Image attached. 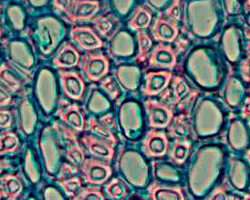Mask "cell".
Masks as SVG:
<instances>
[{
    "label": "cell",
    "instance_id": "obj_21",
    "mask_svg": "<svg viewBox=\"0 0 250 200\" xmlns=\"http://www.w3.org/2000/svg\"><path fill=\"white\" fill-rule=\"evenodd\" d=\"M152 18L153 15L150 9L145 6H139L134 9L128 21V27L134 31L145 30L151 25Z\"/></svg>",
    "mask_w": 250,
    "mask_h": 200
},
{
    "label": "cell",
    "instance_id": "obj_27",
    "mask_svg": "<svg viewBox=\"0 0 250 200\" xmlns=\"http://www.w3.org/2000/svg\"><path fill=\"white\" fill-rule=\"evenodd\" d=\"M68 142L69 144L66 150V159H68L71 165L80 168L86 159L83 148L78 143L77 139L70 140Z\"/></svg>",
    "mask_w": 250,
    "mask_h": 200
},
{
    "label": "cell",
    "instance_id": "obj_13",
    "mask_svg": "<svg viewBox=\"0 0 250 200\" xmlns=\"http://www.w3.org/2000/svg\"><path fill=\"white\" fill-rule=\"evenodd\" d=\"M81 52L71 41H65L57 50L52 59L53 66L59 69H70L80 65Z\"/></svg>",
    "mask_w": 250,
    "mask_h": 200
},
{
    "label": "cell",
    "instance_id": "obj_26",
    "mask_svg": "<svg viewBox=\"0 0 250 200\" xmlns=\"http://www.w3.org/2000/svg\"><path fill=\"white\" fill-rule=\"evenodd\" d=\"M36 124V114L31 105L28 100L23 99L21 104V126L22 129L26 134H30L33 131Z\"/></svg>",
    "mask_w": 250,
    "mask_h": 200
},
{
    "label": "cell",
    "instance_id": "obj_41",
    "mask_svg": "<svg viewBox=\"0 0 250 200\" xmlns=\"http://www.w3.org/2000/svg\"><path fill=\"white\" fill-rule=\"evenodd\" d=\"M180 13V0H174V4L167 9V14L169 18L174 20L179 19Z\"/></svg>",
    "mask_w": 250,
    "mask_h": 200
},
{
    "label": "cell",
    "instance_id": "obj_37",
    "mask_svg": "<svg viewBox=\"0 0 250 200\" xmlns=\"http://www.w3.org/2000/svg\"><path fill=\"white\" fill-rule=\"evenodd\" d=\"M14 124L13 112L9 109H0V130L8 129Z\"/></svg>",
    "mask_w": 250,
    "mask_h": 200
},
{
    "label": "cell",
    "instance_id": "obj_9",
    "mask_svg": "<svg viewBox=\"0 0 250 200\" xmlns=\"http://www.w3.org/2000/svg\"><path fill=\"white\" fill-rule=\"evenodd\" d=\"M70 38L84 51L102 49L105 43L96 30L89 26H74L70 28Z\"/></svg>",
    "mask_w": 250,
    "mask_h": 200
},
{
    "label": "cell",
    "instance_id": "obj_18",
    "mask_svg": "<svg viewBox=\"0 0 250 200\" xmlns=\"http://www.w3.org/2000/svg\"><path fill=\"white\" fill-rule=\"evenodd\" d=\"M148 198L154 200H185L180 186H169L162 184H153L149 186Z\"/></svg>",
    "mask_w": 250,
    "mask_h": 200
},
{
    "label": "cell",
    "instance_id": "obj_30",
    "mask_svg": "<svg viewBox=\"0 0 250 200\" xmlns=\"http://www.w3.org/2000/svg\"><path fill=\"white\" fill-rule=\"evenodd\" d=\"M137 42L139 46V54L136 56V59L142 62L146 59L147 53L152 49L153 42L148 34L143 30L137 31Z\"/></svg>",
    "mask_w": 250,
    "mask_h": 200
},
{
    "label": "cell",
    "instance_id": "obj_46",
    "mask_svg": "<svg viewBox=\"0 0 250 200\" xmlns=\"http://www.w3.org/2000/svg\"><path fill=\"white\" fill-rule=\"evenodd\" d=\"M247 55H248V62L250 63V39H249V44L247 48Z\"/></svg>",
    "mask_w": 250,
    "mask_h": 200
},
{
    "label": "cell",
    "instance_id": "obj_19",
    "mask_svg": "<svg viewBox=\"0 0 250 200\" xmlns=\"http://www.w3.org/2000/svg\"><path fill=\"white\" fill-rule=\"evenodd\" d=\"M0 187L7 200L18 199L23 191V184L21 178L17 174H7L0 177Z\"/></svg>",
    "mask_w": 250,
    "mask_h": 200
},
{
    "label": "cell",
    "instance_id": "obj_23",
    "mask_svg": "<svg viewBox=\"0 0 250 200\" xmlns=\"http://www.w3.org/2000/svg\"><path fill=\"white\" fill-rule=\"evenodd\" d=\"M21 147V141L18 135L11 130L0 133V155H7L18 151Z\"/></svg>",
    "mask_w": 250,
    "mask_h": 200
},
{
    "label": "cell",
    "instance_id": "obj_36",
    "mask_svg": "<svg viewBox=\"0 0 250 200\" xmlns=\"http://www.w3.org/2000/svg\"><path fill=\"white\" fill-rule=\"evenodd\" d=\"M7 14L10 18V20L13 24L15 29H21L23 28L24 16L21 8L18 7H12L7 9Z\"/></svg>",
    "mask_w": 250,
    "mask_h": 200
},
{
    "label": "cell",
    "instance_id": "obj_28",
    "mask_svg": "<svg viewBox=\"0 0 250 200\" xmlns=\"http://www.w3.org/2000/svg\"><path fill=\"white\" fill-rule=\"evenodd\" d=\"M60 186L64 190L65 194L68 198L71 200H75L77 195L80 192V190L83 187L82 179L78 176H72L68 179L58 181Z\"/></svg>",
    "mask_w": 250,
    "mask_h": 200
},
{
    "label": "cell",
    "instance_id": "obj_6",
    "mask_svg": "<svg viewBox=\"0 0 250 200\" xmlns=\"http://www.w3.org/2000/svg\"><path fill=\"white\" fill-rule=\"evenodd\" d=\"M148 123L152 128H166L171 124L174 113L169 105L159 100L149 98L145 102Z\"/></svg>",
    "mask_w": 250,
    "mask_h": 200
},
{
    "label": "cell",
    "instance_id": "obj_22",
    "mask_svg": "<svg viewBox=\"0 0 250 200\" xmlns=\"http://www.w3.org/2000/svg\"><path fill=\"white\" fill-rule=\"evenodd\" d=\"M12 61L23 69H27L33 63L32 55L28 53V49L21 42H13L10 47Z\"/></svg>",
    "mask_w": 250,
    "mask_h": 200
},
{
    "label": "cell",
    "instance_id": "obj_44",
    "mask_svg": "<svg viewBox=\"0 0 250 200\" xmlns=\"http://www.w3.org/2000/svg\"><path fill=\"white\" fill-rule=\"evenodd\" d=\"M12 166L10 165V163L5 160V159H1V155H0V175L2 172L6 169H10Z\"/></svg>",
    "mask_w": 250,
    "mask_h": 200
},
{
    "label": "cell",
    "instance_id": "obj_1",
    "mask_svg": "<svg viewBox=\"0 0 250 200\" xmlns=\"http://www.w3.org/2000/svg\"><path fill=\"white\" fill-rule=\"evenodd\" d=\"M63 36L65 29L62 24L52 17H45L37 22L31 39L42 55H47L55 50Z\"/></svg>",
    "mask_w": 250,
    "mask_h": 200
},
{
    "label": "cell",
    "instance_id": "obj_53",
    "mask_svg": "<svg viewBox=\"0 0 250 200\" xmlns=\"http://www.w3.org/2000/svg\"></svg>",
    "mask_w": 250,
    "mask_h": 200
},
{
    "label": "cell",
    "instance_id": "obj_32",
    "mask_svg": "<svg viewBox=\"0 0 250 200\" xmlns=\"http://www.w3.org/2000/svg\"><path fill=\"white\" fill-rule=\"evenodd\" d=\"M173 90H174V97L172 103L174 106H176L180 103L184 99V97L187 96L189 91V87L186 81L180 76H174L173 77Z\"/></svg>",
    "mask_w": 250,
    "mask_h": 200
},
{
    "label": "cell",
    "instance_id": "obj_20",
    "mask_svg": "<svg viewBox=\"0 0 250 200\" xmlns=\"http://www.w3.org/2000/svg\"><path fill=\"white\" fill-rule=\"evenodd\" d=\"M191 147L192 142L187 140L186 138L175 139L172 144V148L169 154L170 161L174 165H183L188 159L191 151Z\"/></svg>",
    "mask_w": 250,
    "mask_h": 200
},
{
    "label": "cell",
    "instance_id": "obj_14",
    "mask_svg": "<svg viewBox=\"0 0 250 200\" xmlns=\"http://www.w3.org/2000/svg\"><path fill=\"white\" fill-rule=\"evenodd\" d=\"M174 75L169 71H157L146 73V83L142 90L143 95L146 97H153L159 95L167 89L173 79Z\"/></svg>",
    "mask_w": 250,
    "mask_h": 200
},
{
    "label": "cell",
    "instance_id": "obj_40",
    "mask_svg": "<svg viewBox=\"0 0 250 200\" xmlns=\"http://www.w3.org/2000/svg\"><path fill=\"white\" fill-rule=\"evenodd\" d=\"M72 0H53V8L56 11L66 14L69 10Z\"/></svg>",
    "mask_w": 250,
    "mask_h": 200
},
{
    "label": "cell",
    "instance_id": "obj_35",
    "mask_svg": "<svg viewBox=\"0 0 250 200\" xmlns=\"http://www.w3.org/2000/svg\"><path fill=\"white\" fill-rule=\"evenodd\" d=\"M88 106L90 111L99 113L109 108V102L105 100L104 97H103L98 91H94V93L92 94V97H90Z\"/></svg>",
    "mask_w": 250,
    "mask_h": 200
},
{
    "label": "cell",
    "instance_id": "obj_16",
    "mask_svg": "<svg viewBox=\"0 0 250 200\" xmlns=\"http://www.w3.org/2000/svg\"><path fill=\"white\" fill-rule=\"evenodd\" d=\"M90 21L98 33L109 40H111L117 34L121 27L120 20L109 10L95 16Z\"/></svg>",
    "mask_w": 250,
    "mask_h": 200
},
{
    "label": "cell",
    "instance_id": "obj_47",
    "mask_svg": "<svg viewBox=\"0 0 250 200\" xmlns=\"http://www.w3.org/2000/svg\"><path fill=\"white\" fill-rule=\"evenodd\" d=\"M245 9H246V11H250V0H246Z\"/></svg>",
    "mask_w": 250,
    "mask_h": 200
},
{
    "label": "cell",
    "instance_id": "obj_8",
    "mask_svg": "<svg viewBox=\"0 0 250 200\" xmlns=\"http://www.w3.org/2000/svg\"><path fill=\"white\" fill-rule=\"evenodd\" d=\"M82 142L91 156L97 159L111 162L114 155L116 143L111 140L100 138L94 134H84Z\"/></svg>",
    "mask_w": 250,
    "mask_h": 200
},
{
    "label": "cell",
    "instance_id": "obj_51",
    "mask_svg": "<svg viewBox=\"0 0 250 200\" xmlns=\"http://www.w3.org/2000/svg\"><path fill=\"white\" fill-rule=\"evenodd\" d=\"M248 124H249V127H250V117H249V121H248Z\"/></svg>",
    "mask_w": 250,
    "mask_h": 200
},
{
    "label": "cell",
    "instance_id": "obj_17",
    "mask_svg": "<svg viewBox=\"0 0 250 200\" xmlns=\"http://www.w3.org/2000/svg\"><path fill=\"white\" fill-rule=\"evenodd\" d=\"M151 32L154 39L170 43L174 41L178 36V26L174 19L159 16L155 18Z\"/></svg>",
    "mask_w": 250,
    "mask_h": 200
},
{
    "label": "cell",
    "instance_id": "obj_39",
    "mask_svg": "<svg viewBox=\"0 0 250 200\" xmlns=\"http://www.w3.org/2000/svg\"><path fill=\"white\" fill-rule=\"evenodd\" d=\"M13 103L14 100L12 98L11 93L0 84V107L8 106Z\"/></svg>",
    "mask_w": 250,
    "mask_h": 200
},
{
    "label": "cell",
    "instance_id": "obj_48",
    "mask_svg": "<svg viewBox=\"0 0 250 200\" xmlns=\"http://www.w3.org/2000/svg\"><path fill=\"white\" fill-rule=\"evenodd\" d=\"M246 159L248 160V162H249L250 166V149L249 151L247 152V154H246Z\"/></svg>",
    "mask_w": 250,
    "mask_h": 200
},
{
    "label": "cell",
    "instance_id": "obj_5",
    "mask_svg": "<svg viewBox=\"0 0 250 200\" xmlns=\"http://www.w3.org/2000/svg\"><path fill=\"white\" fill-rule=\"evenodd\" d=\"M59 105L56 115L62 122L77 134L84 131L86 127V119L83 109L79 105L70 103L64 99H61Z\"/></svg>",
    "mask_w": 250,
    "mask_h": 200
},
{
    "label": "cell",
    "instance_id": "obj_31",
    "mask_svg": "<svg viewBox=\"0 0 250 200\" xmlns=\"http://www.w3.org/2000/svg\"><path fill=\"white\" fill-rule=\"evenodd\" d=\"M105 200V196L102 191L101 186H99L98 185L83 186L79 194L77 195L75 200Z\"/></svg>",
    "mask_w": 250,
    "mask_h": 200
},
{
    "label": "cell",
    "instance_id": "obj_2",
    "mask_svg": "<svg viewBox=\"0 0 250 200\" xmlns=\"http://www.w3.org/2000/svg\"><path fill=\"white\" fill-rule=\"evenodd\" d=\"M30 79V74L13 61L7 60L0 65V84L10 93L20 92Z\"/></svg>",
    "mask_w": 250,
    "mask_h": 200
},
{
    "label": "cell",
    "instance_id": "obj_24",
    "mask_svg": "<svg viewBox=\"0 0 250 200\" xmlns=\"http://www.w3.org/2000/svg\"><path fill=\"white\" fill-rule=\"evenodd\" d=\"M105 192L112 200H123L129 194V187L120 178H114L105 186Z\"/></svg>",
    "mask_w": 250,
    "mask_h": 200
},
{
    "label": "cell",
    "instance_id": "obj_25",
    "mask_svg": "<svg viewBox=\"0 0 250 200\" xmlns=\"http://www.w3.org/2000/svg\"><path fill=\"white\" fill-rule=\"evenodd\" d=\"M229 142L231 146L235 149H241L242 147H245L248 143L247 132L239 121H235L231 125Z\"/></svg>",
    "mask_w": 250,
    "mask_h": 200
},
{
    "label": "cell",
    "instance_id": "obj_12",
    "mask_svg": "<svg viewBox=\"0 0 250 200\" xmlns=\"http://www.w3.org/2000/svg\"><path fill=\"white\" fill-rule=\"evenodd\" d=\"M88 130L100 138L117 143L115 131L117 129L115 118L111 114H107L101 118L90 117L88 119Z\"/></svg>",
    "mask_w": 250,
    "mask_h": 200
},
{
    "label": "cell",
    "instance_id": "obj_15",
    "mask_svg": "<svg viewBox=\"0 0 250 200\" xmlns=\"http://www.w3.org/2000/svg\"><path fill=\"white\" fill-rule=\"evenodd\" d=\"M148 62L151 68L171 69L176 65V54L171 46L160 43L149 54Z\"/></svg>",
    "mask_w": 250,
    "mask_h": 200
},
{
    "label": "cell",
    "instance_id": "obj_11",
    "mask_svg": "<svg viewBox=\"0 0 250 200\" xmlns=\"http://www.w3.org/2000/svg\"><path fill=\"white\" fill-rule=\"evenodd\" d=\"M169 145L166 133L153 129L147 132L143 140V151L147 157L160 158L168 152Z\"/></svg>",
    "mask_w": 250,
    "mask_h": 200
},
{
    "label": "cell",
    "instance_id": "obj_34",
    "mask_svg": "<svg viewBox=\"0 0 250 200\" xmlns=\"http://www.w3.org/2000/svg\"><path fill=\"white\" fill-rule=\"evenodd\" d=\"M116 77H117L120 84L124 88H125L126 90H135L137 88L138 84H139L138 83L139 82V74H138V72L133 74L132 76H127L123 69L120 68L116 71Z\"/></svg>",
    "mask_w": 250,
    "mask_h": 200
},
{
    "label": "cell",
    "instance_id": "obj_3",
    "mask_svg": "<svg viewBox=\"0 0 250 200\" xmlns=\"http://www.w3.org/2000/svg\"><path fill=\"white\" fill-rule=\"evenodd\" d=\"M85 77L91 82L101 81L110 71V61L104 53H85L80 62Z\"/></svg>",
    "mask_w": 250,
    "mask_h": 200
},
{
    "label": "cell",
    "instance_id": "obj_43",
    "mask_svg": "<svg viewBox=\"0 0 250 200\" xmlns=\"http://www.w3.org/2000/svg\"><path fill=\"white\" fill-rule=\"evenodd\" d=\"M241 117H250V97H248L246 99H245L243 109H242V114H241Z\"/></svg>",
    "mask_w": 250,
    "mask_h": 200
},
{
    "label": "cell",
    "instance_id": "obj_42",
    "mask_svg": "<svg viewBox=\"0 0 250 200\" xmlns=\"http://www.w3.org/2000/svg\"><path fill=\"white\" fill-rule=\"evenodd\" d=\"M44 198L46 200H62V196L56 190L54 187H48L45 190Z\"/></svg>",
    "mask_w": 250,
    "mask_h": 200
},
{
    "label": "cell",
    "instance_id": "obj_33",
    "mask_svg": "<svg viewBox=\"0 0 250 200\" xmlns=\"http://www.w3.org/2000/svg\"><path fill=\"white\" fill-rule=\"evenodd\" d=\"M100 87L108 94V96L111 97V99H117L121 95L120 87L113 76H107V77L105 76L104 78L101 80Z\"/></svg>",
    "mask_w": 250,
    "mask_h": 200
},
{
    "label": "cell",
    "instance_id": "obj_52",
    "mask_svg": "<svg viewBox=\"0 0 250 200\" xmlns=\"http://www.w3.org/2000/svg\"><path fill=\"white\" fill-rule=\"evenodd\" d=\"M249 93H250V89H249Z\"/></svg>",
    "mask_w": 250,
    "mask_h": 200
},
{
    "label": "cell",
    "instance_id": "obj_10",
    "mask_svg": "<svg viewBox=\"0 0 250 200\" xmlns=\"http://www.w3.org/2000/svg\"><path fill=\"white\" fill-rule=\"evenodd\" d=\"M101 8L99 0H72L68 12L65 14L66 20L70 23L91 20Z\"/></svg>",
    "mask_w": 250,
    "mask_h": 200
},
{
    "label": "cell",
    "instance_id": "obj_4",
    "mask_svg": "<svg viewBox=\"0 0 250 200\" xmlns=\"http://www.w3.org/2000/svg\"><path fill=\"white\" fill-rule=\"evenodd\" d=\"M110 162L97 158L85 159L80 170L84 182L91 185H103L110 179L112 168Z\"/></svg>",
    "mask_w": 250,
    "mask_h": 200
},
{
    "label": "cell",
    "instance_id": "obj_50",
    "mask_svg": "<svg viewBox=\"0 0 250 200\" xmlns=\"http://www.w3.org/2000/svg\"><path fill=\"white\" fill-rule=\"evenodd\" d=\"M2 36V28H1V25H0V37Z\"/></svg>",
    "mask_w": 250,
    "mask_h": 200
},
{
    "label": "cell",
    "instance_id": "obj_45",
    "mask_svg": "<svg viewBox=\"0 0 250 200\" xmlns=\"http://www.w3.org/2000/svg\"><path fill=\"white\" fill-rule=\"evenodd\" d=\"M29 2L34 7H42V6H44L45 4H47L48 0H29Z\"/></svg>",
    "mask_w": 250,
    "mask_h": 200
},
{
    "label": "cell",
    "instance_id": "obj_29",
    "mask_svg": "<svg viewBox=\"0 0 250 200\" xmlns=\"http://www.w3.org/2000/svg\"><path fill=\"white\" fill-rule=\"evenodd\" d=\"M169 132L172 137L176 138H186L188 136V124L184 115L173 118L169 125Z\"/></svg>",
    "mask_w": 250,
    "mask_h": 200
},
{
    "label": "cell",
    "instance_id": "obj_38",
    "mask_svg": "<svg viewBox=\"0 0 250 200\" xmlns=\"http://www.w3.org/2000/svg\"><path fill=\"white\" fill-rule=\"evenodd\" d=\"M78 172H79V167L71 165L70 163V164L64 163L62 166L61 171H60L59 175H58L57 180L60 181V180L68 179V178H70V177L75 176Z\"/></svg>",
    "mask_w": 250,
    "mask_h": 200
},
{
    "label": "cell",
    "instance_id": "obj_49",
    "mask_svg": "<svg viewBox=\"0 0 250 200\" xmlns=\"http://www.w3.org/2000/svg\"><path fill=\"white\" fill-rule=\"evenodd\" d=\"M3 198H4V195H3L2 189H1V187H0V200H1V199H3Z\"/></svg>",
    "mask_w": 250,
    "mask_h": 200
},
{
    "label": "cell",
    "instance_id": "obj_7",
    "mask_svg": "<svg viewBox=\"0 0 250 200\" xmlns=\"http://www.w3.org/2000/svg\"><path fill=\"white\" fill-rule=\"evenodd\" d=\"M59 76L64 96L72 100H82L86 90L83 76L69 69H60Z\"/></svg>",
    "mask_w": 250,
    "mask_h": 200
}]
</instances>
